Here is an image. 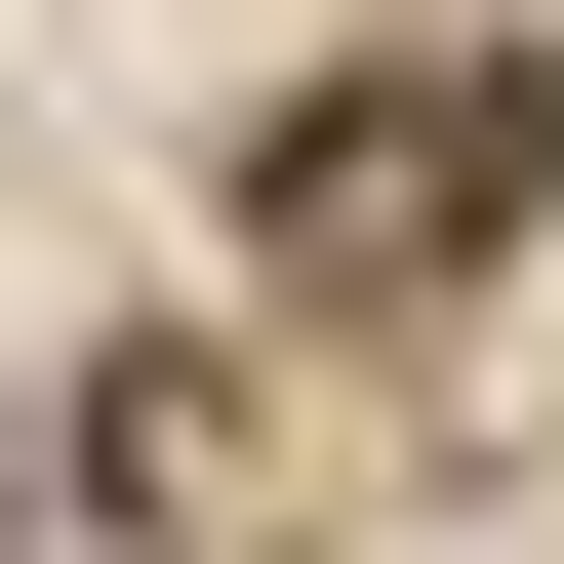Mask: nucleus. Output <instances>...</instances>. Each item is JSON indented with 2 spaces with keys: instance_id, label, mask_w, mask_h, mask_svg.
I'll use <instances>...</instances> for the list:
<instances>
[{
  "instance_id": "obj_1",
  "label": "nucleus",
  "mask_w": 564,
  "mask_h": 564,
  "mask_svg": "<svg viewBox=\"0 0 564 564\" xmlns=\"http://www.w3.org/2000/svg\"><path fill=\"white\" fill-rule=\"evenodd\" d=\"M524 162H564V41H444V82H323L242 162V242L282 282H444V242H524Z\"/></svg>"
}]
</instances>
